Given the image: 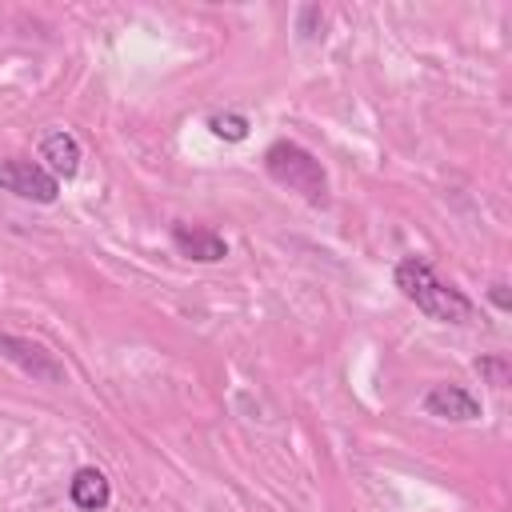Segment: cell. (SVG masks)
I'll list each match as a JSON object with an SVG mask.
<instances>
[{"label":"cell","mask_w":512,"mask_h":512,"mask_svg":"<svg viewBox=\"0 0 512 512\" xmlns=\"http://www.w3.org/2000/svg\"><path fill=\"white\" fill-rule=\"evenodd\" d=\"M264 172L280 188L304 196L312 208H324L328 204V172H324V164L304 144H296V140H272L264 148Z\"/></svg>","instance_id":"obj_2"},{"label":"cell","mask_w":512,"mask_h":512,"mask_svg":"<svg viewBox=\"0 0 512 512\" xmlns=\"http://www.w3.org/2000/svg\"><path fill=\"white\" fill-rule=\"evenodd\" d=\"M68 496H72V504L76 508H84V512H100V508H108V500H112V484H108V476L100 472V468H76L72 472V480H68Z\"/></svg>","instance_id":"obj_8"},{"label":"cell","mask_w":512,"mask_h":512,"mask_svg":"<svg viewBox=\"0 0 512 512\" xmlns=\"http://www.w3.org/2000/svg\"><path fill=\"white\" fill-rule=\"evenodd\" d=\"M420 408H424L428 416H436V420H452V424H472V420L484 416L480 396H476L472 388H464V384H452V380L432 384V388L424 392Z\"/></svg>","instance_id":"obj_5"},{"label":"cell","mask_w":512,"mask_h":512,"mask_svg":"<svg viewBox=\"0 0 512 512\" xmlns=\"http://www.w3.org/2000/svg\"><path fill=\"white\" fill-rule=\"evenodd\" d=\"M204 124H208V132H212L216 140H224V144H240V140H248V132H252V120H248L244 112H212Z\"/></svg>","instance_id":"obj_9"},{"label":"cell","mask_w":512,"mask_h":512,"mask_svg":"<svg viewBox=\"0 0 512 512\" xmlns=\"http://www.w3.org/2000/svg\"><path fill=\"white\" fill-rule=\"evenodd\" d=\"M488 300H492L500 312H508V308H512V300H508V284H504V280H496V284L488 288Z\"/></svg>","instance_id":"obj_11"},{"label":"cell","mask_w":512,"mask_h":512,"mask_svg":"<svg viewBox=\"0 0 512 512\" xmlns=\"http://www.w3.org/2000/svg\"><path fill=\"white\" fill-rule=\"evenodd\" d=\"M0 188L20 200H32V204H56V196H60V180L44 164L16 160V156L0 160Z\"/></svg>","instance_id":"obj_4"},{"label":"cell","mask_w":512,"mask_h":512,"mask_svg":"<svg viewBox=\"0 0 512 512\" xmlns=\"http://www.w3.org/2000/svg\"><path fill=\"white\" fill-rule=\"evenodd\" d=\"M396 288L408 304H416V312H424L436 324H468L476 316V304L448 280L436 276V268L420 256H404L396 264Z\"/></svg>","instance_id":"obj_1"},{"label":"cell","mask_w":512,"mask_h":512,"mask_svg":"<svg viewBox=\"0 0 512 512\" xmlns=\"http://www.w3.org/2000/svg\"><path fill=\"white\" fill-rule=\"evenodd\" d=\"M172 248L184 256V260H196V264H220L228 256V240L212 228H200V224H184L176 220L172 224Z\"/></svg>","instance_id":"obj_6"},{"label":"cell","mask_w":512,"mask_h":512,"mask_svg":"<svg viewBox=\"0 0 512 512\" xmlns=\"http://www.w3.org/2000/svg\"><path fill=\"white\" fill-rule=\"evenodd\" d=\"M476 372H480L492 388H508V372H512V368H508L504 356H480V360H476Z\"/></svg>","instance_id":"obj_10"},{"label":"cell","mask_w":512,"mask_h":512,"mask_svg":"<svg viewBox=\"0 0 512 512\" xmlns=\"http://www.w3.org/2000/svg\"><path fill=\"white\" fill-rule=\"evenodd\" d=\"M0 356L4 360H12L24 376H32L36 384H48V388H56V384H64L68 380V372H64V364H60V356L56 352H48L40 340H28V336H0Z\"/></svg>","instance_id":"obj_3"},{"label":"cell","mask_w":512,"mask_h":512,"mask_svg":"<svg viewBox=\"0 0 512 512\" xmlns=\"http://www.w3.org/2000/svg\"><path fill=\"white\" fill-rule=\"evenodd\" d=\"M40 160L56 180H72L80 172V140L68 128H52L40 140Z\"/></svg>","instance_id":"obj_7"}]
</instances>
